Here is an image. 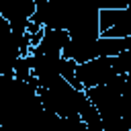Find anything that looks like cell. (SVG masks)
Returning a JSON list of instances; mask_svg holds the SVG:
<instances>
[{
  "instance_id": "cell-5",
  "label": "cell",
  "mask_w": 131,
  "mask_h": 131,
  "mask_svg": "<svg viewBox=\"0 0 131 131\" xmlns=\"http://www.w3.org/2000/svg\"><path fill=\"white\" fill-rule=\"evenodd\" d=\"M70 37L66 31H55V29H43L41 41L29 51V55H55L61 57L63 47L68 45Z\"/></svg>"
},
{
  "instance_id": "cell-6",
  "label": "cell",
  "mask_w": 131,
  "mask_h": 131,
  "mask_svg": "<svg viewBox=\"0 0 131 131\" xmlns=\"http://www.w3.org/2000/svg\"><path fill=\"white\" fill-rule=\"evenodd\" d=\"M84 131H102V127H86L84 125Z\"/></svg>"
},
{
  "instance_id": "cell-3",
  "label": "cell",
  "mask_w": 131,
  "mask_h": 131,
  "mask_svg": "<svg viewBox=\"0 0 131 131\" xmlns=\"http://www.w3.org/2000/svg\"><path fill=\"white\" fill-rule=\"evenodd\" d=\"M70 41H94L100 37L98 31V8L76 6L70 27L66 29Z\"/></svg>"
},
{
  "instance_id": "cell-1",
  "label": "cell",
  "mask_w": 131,
  "mask_h": 131,
  "mask_svg": "<svg viewBox=\"0 0 131 131\" xmlns=\"http://www.w3.org/2000/svg\"><path fill=\"white\" fill-rule=\"evenodd\" d=\"M131 74V51H123L117 57H98L86 63H78L74 72V88L76 90H90L96 86L106 84L115 76H129Z\"/></svg>"
},
{
  "instance_id": "cell-4",
  "label": "cell",
  "mask_w": 131,
  "mask_h": 131,
  "mask_svg": "<svg viewBox=\"0 0 131 131\" xmlns=\"http://www.w3.org/2000/svg\"><path fill=\"white\" fill-rule=\"evenodd\" d=\"M35 12L33 0H8L0 2V16L8 23L10 31L14 35H25V29Z\"/></svg>"
},
{
  "instance_id": "cell-2",
  "label": "cell",
  "mask_w": 131,
  "mask_h": 131,
  "mask_svg": "<svg viewBox=\"0 0 131 131\" xmlns=\"http://www.w3.org/2000/svg\"><path fill=\"white\" fill-rule=\"evenodd\" d=\"M98 31L104 39H129L131 8H98Z\"/></svg>"
}]
</instances>
